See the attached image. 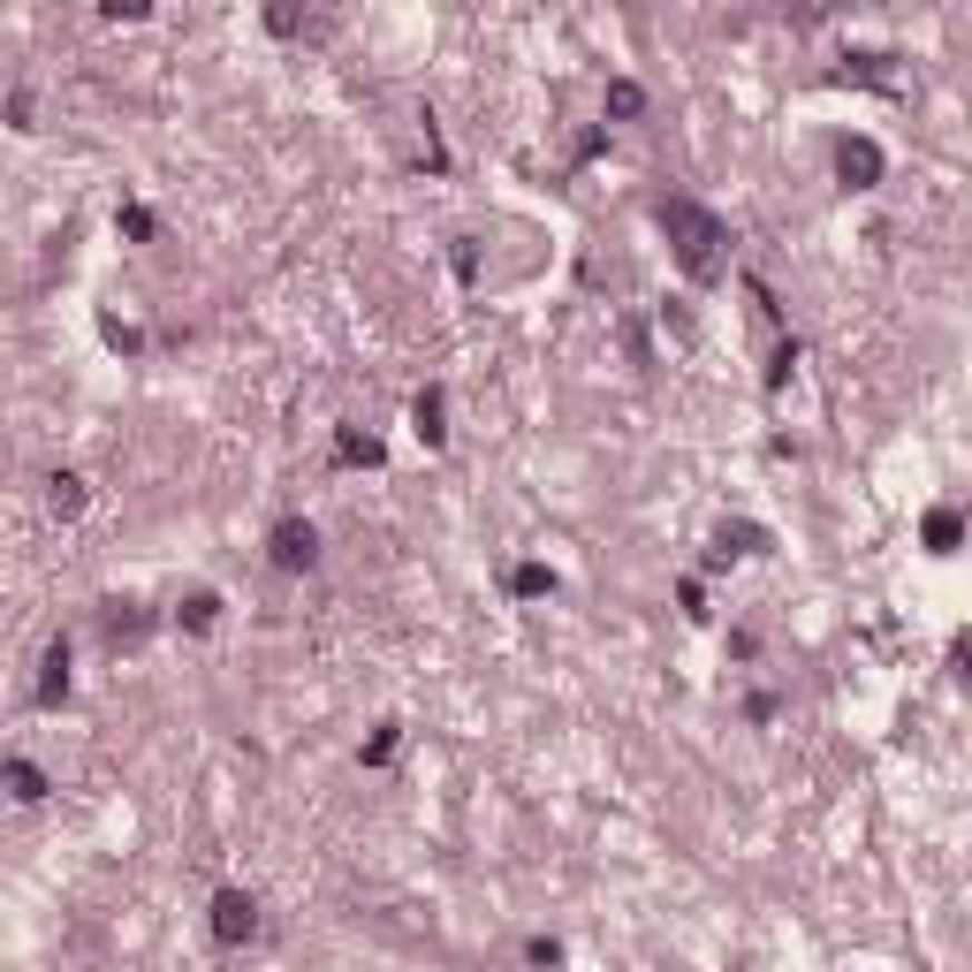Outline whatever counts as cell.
<instances>
[{
	"label": "cell",
	"instance_id": "ac0fdd59",
	"mask_svg": "<svg viewBox=\"0 0 972 972\" xmlns=\"http://www.w3.org/2000/svg\"><path fill=\"white\" fill-rule=\"evenodd\" d=\"M115 228H122L129 244H153V213H145V206H122V213H115Z\"/></svg>",
	"mask_w": 972,
	"mask_h": 972
},
{
	"label": "cell",
	"instance_id": "7a4b0ae2",
	"mask_svg": "<svg viewBox=\"0 0 972 972\" xmlns=\"http://www.w3.org/2000/svg\"><path fill=\"white\" fill-rule=\"evenodd\" d=\"M266 554H274V570H312V562H320V532H312L304 517H282V524L266 532Z\"/></svg>",
	"mask_w": 972,
	"mask_h": 972
},
{
	"label": "cell",
	"instance_id": "30bf717a",
	"mask_svg": "<svg viewBox=\"0 0 972 972\" xmlns=\"http://www.w3.org/2000/svg\"><path fill=\"white\" fill-rule=\"evenodd\" d=\"M958 540H965V517H958V509H927V548L950 554Z\"/></svg>",
	"mask_w": 972,
	"mask_h": 972
},
{
	"label": "cell",
	"instance_id": "5b68a950",
	"mask_svg": "<svg viewBox=\"0 0 972 972\" xmlns=\"http://www.w3.org/2000/svg\"><path fill=\"white\" fill-rule=\"evenodd\" d=\"M69 699V638H53L39 661V707H61Z\"/></svg>",
	"mask_w": 972,
	"mask_h": 972
},
{
	"label": "cell",
	"instance_id": "8fae6325",
	"mask_svg": "<svg viewBox=\"0 0 972 972\" xmlns=\"http://www.w3.org/2000/svg\"><path fill=\"white\" fill-rule=\"evenodd\" d=\"M509 592H517V600H540V592H554V570L548 562H517V570H509Z\"/></svg>",
	"mask_w": 972,
	"mask_h": 972
},
{
	"label": "cell",
	"instance_id": "d6986e66",
	"mask_svg": "<svg viewBox=\"0 0 972 972\" xmlns=\"http://www.w3.org/2000/svg\"><path fill=\"white\" fill-rule=\"evenodd\" d=\"M99 16H107V23H145V0H107Z\"/></svg>",
	"mask_w": 972,
	"mask_h": 972
},
{
	"label": "cell",
	"instance_id": "277c9868",
	"mask_svg": "<svg viewBox=\"0 0 972 972\" xmlns=\"http://www.w3.org/2000/svg\"><path fill=\"white\" fill-rule=\"evenodd\" d=\"M836 175H844V190H874L882 183V145L874 137H844L836 145Z\"/></svg>",
	"mask_w": 972,
	"mask_h": 972
},
{
	"label": "cell",
	"instance_id": "9c48e42d",
	"mask_svg": "<svg viewBox=\"0 0 972 972\" xmlns=\"http://www.w3.org/2000/svg\"><path fill=\"white\" fill-rule=\"evenodd\" d=\"M175 624H183V631H213V624H220V592H190V600L175 608Z\"/></svg>",
	"mask_w": 972,
	"mask_h": 972
},
{
	"label": "cell",
	"instance_id": "2e32d148",
	"mask_svg": "<svg viewBox=\"0 0 972 972\" xmlns=\"http://www.w3.org/2000/svg\"><path fill=\"white\" fill-rule=\"evenodd\" d=\"M395 745H403V729H395V721H381V729L365 737V767H387V760H395Z\"/></svg>",
	"mask_w": 972,
	"mask_h": 972
},
{
	"label": "cell",
	"instance_id": "6da1fadb",
	"mask_svg": "<svg viewBox=\"0 0 972 972\" xmlns=\"http://www.w3.org/2000/svg\"><path fill=\"white\" fill-rule=\"evenodd\" d=\"M661 228H669V244H677L684 282L715 289L721 274H729V228H721L699 198H661Z\"/></svg>",
	"mask_w": 972,
	"mask_h": 972
},
{
	"label": "cell",
	"instance_id": "ba28073f",
	"mask_svg": "<svg viewBox=\"0 0 972 972\" xmlns=\"http://www.w3.org/2000/svg\"><path fill=\"white\" fill-rule=\"evenodd\" d=\"M335 464H350V471H381V441H373V433H357V425H342V433H335Z\"/></svg>",
	"mask_w": 972,
	"mask_h": 972
},
{
	"label": "cell",
	"instance_id": "44dd1931",
	"mask_svg": "<svg viewBox=\"0 0 972 972\" xmlns=\"http://www.w3.org/2000/svg\"><path fill=\"white\" fill-rule=\"evenodd\" d=\"M99 335L115 342V350H137V327H122V320H99Z\"/></svg>",
	"mask_w": 972,
	"mask_h": 972
},
{
	"label": "cell",
	"instance_id": "8992f818",
	"mask_svg": "<svg viewBox=\"0 0 972 972\" xmlns=\"http://www.w3.org/2000/svg\"><path fill=\"white\" fill-rule=\"evenodd\" d=\"M411 433H419L425 449H441V441H449V411H441V387H425L419 403H411Z\"/></svg>",
	"mask_w": 972,
	"mask_h": 972
},
{
	"label": "cell",
	"instance_id": "7c38bea8",
	"mask_svg": "<svg viewBox=\"0 0 972 972\" xmlns=\"http://www.w3.org/2000/svg\"><path fill=\"white\" fill-rule=\"evenodd\" d=\"M8 798H16V805H39L46 798V775L31 760H8Z\"/></svg>",
	"mask_w": 972,
	"mask_h": 972
},
{
	"label": "cell",
	"instance_id": "9a60e30c",
	"mask_svg": "<svg viewBox=\"0 0 972 972\" xmlns=\"http://www.w3.org/2000/svg\"><path fill=\"white\" fill-rule=\"evenodd\" d=\"M107 638L122 646V638H145V616H137V600H107Z\"/></svg>",
	"mask_w": 972,
	"mask_h": 972
},
{
	"label": "cell",
	"instance_id": "ffe728a7",
	"mask_svg": "<svg viewBox=\"0 0 972 972\" xmlns=\"http://www.w3.org/2000/svg\"><path fill=\"white\" fill-rule=\"evenodd\" d=\"M31 115H39V107H31V91L16 85V91H8V122H16V129H31Z\"/></svg>",
	"mask_w": 972,
	"mask_h": 972
},
{
	"label": "cell",
	"instance_id": "52a82bcc",
	"mask_svg": "<svg viewBox=\"0 0 972 972\" xmlns=\"http://www.w3.org/2000/svg\"><path fill=\"white\" fill-rule=\"evenodd\" d=\"M85 479H77V471H53V479H46V509H53V517H61V524H69V517H85Z\"/></svg>",
	"mask_w": 972,
	"mask_h": 972
},
{
	"label": "cell",
	"instance_id": "7402d4cb",
	"mask_svg": "<svg viewBox=\"0 0 972 972\" xmlns=\"http://www.w3.org/2000/svg\"><path fill=\"white\" fill-rule=\"evenodd\" d=\"M950 654H958V677L972 684V631H958V646H950Z\"/></svg>",
	"mask_w": 972,
	"mask_h": 972
},
{
	"label": "cell",
	"instance_id": "5bb4252c",
	"mask_svg": "<svg viewBox=\"0 0 972 972\" xmlns=\"http://www.w3.org/2000/svg\"><path fill=\"white\" fill-rule=\"evenodd\" d=\"M608 115H616V122H631V115H646V85H631V77H616V85H608Z\"/></svg>",
	"mask_w": 972,
	"mask_h": 972
},
{
	"label": "cell",
	"instance_id": "4fadbf2b",
	"mask_svg": "<svg viewBox=\"0 0 972 972\" xmlns=\"http://www.w3.org/2000/svg\"><path fill=\"white\" fill-rule=\"evenodd\" d=\"M266 31H274V39H304V31H327V23L304 16V8H266Z\"/></svg>",
	"mask_w": 972,
	"mask_h": 972
},
{
	"label": "cell",
	"instance_id": "3957f363",
	"mask_svg": "<svg viewBox=\"0 0 972 972\" xmlns=\"http://www.w3.org/2000/svg\"><path fill=\"white\" fill-rule=\"evenodd\" d=\"M252 934H258L252 888H220V896H213V942H228V950H236V942H252Z\"/></svg>",
	"mask_w": 972,
	"mask_h": 972
},
{
	"label": "cell",
	"instance_id": "e0dca14e",
	"mask_svg": "<svg viewBox=\"0 0 972 972\" xmlns=\"http://www.w3.org/2000/svg\"><path fill=\"white\" fill-rule=\"evenodd\" d=\"M798 373V342H775V357H767V387H791Z\"/></svg>",
	"mask_w": 972,
	"mask_h": 972
}]
</instances>
